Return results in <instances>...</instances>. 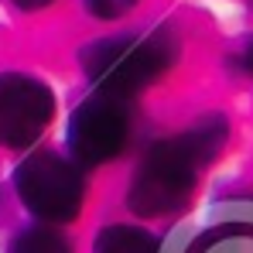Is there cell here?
<instances>
[{
	"label": "cell",
	"mask_w": 253,
	"mask_h": 253,
	"mask_svg": "<svg viewBox=\"0 0 253 253\" xmlns=\"http://www.w3.org/2000/svg\"><path fill=\"white\" fill-rule=\"evenodd\" d=\"M171 62H174V42L168 31L120 35L83 48V69L89 83L99 92H110L120 99L154 83Z\"/></svg>",
	"instance_id": "1"
},
{
	"label": "cell",
	"mask_w": 253,
	"mask_h": 253,
	"mask_svg": "<svg viewBox=\"0 0 253 253\" xmlns=\"http://www.w3.org/2000/svg\"><path fill=\"white\" fill-rule=\"evenodd\" d=\"M126 133H130V120L124 99L110 92H96L69 120V147L83 165H103L124 151Z\"/></svg>",
	"instance_id": "5"
},
{
	"label": "cell",
	"mask_w": 253,
	"mask_h": 253,
	"mask_svg": "<svg viewBox=\"0 0 253 253\" xmlns=\"http://www.w3.org/2000/svg\"><path fill=\"white\" fill-rule=\"evenodd\" d=\"M236 62H240V69H243L247 76H253V38L240 48V58H236Z\"/></svg>",
	"instance_id": "12"
},
{
	"label": "cell",
	"mask_w": 253,
	"mask_h": 253,
	"mask_svg": "<svg viewBox=\"0 0 253 253\" xmlns=\"http://www.w3.org/2000/svg\"><path fill=\"white\" fill-rule=\"evenodd\" d=\"M137 0H85V10L99 21H113V17H124L126 10H133Z\"/></svg>",
	"instance_id": "10"
},
{
	"label": "cell",
	"mask_w": 253,
	"mask_h": 253,
	"mask_svg": "<svg viewBox=\"0 0 253 253\" xmlns=\"http://www.w3.org/2000/svg\"><path fill=\"white\" fill-rule=\"evenodd\" d=\"M55 96L51 89L24 72H3L0 76V144L24 151L31 147L42 130L51 124Z\"/></svg>",
	"instance_id": "4"
},
{
	"label": "cell",
	"mask_w": 253,
	"mask_h": 253,
	"mask_svg": "<svg viewBox=\"0 0 253 253\" xmlns=\"http://www.w3.org/2000/svg\"><path fill=\"white\" fill-rule=\"evenodd\" d=\"M17 181V195L35 215H42L48 222H65L72 219L83 206L85 185L76 165H69L58 154H31L28 161H21V168L14 174Z\"/></svg>",
	"instance_id": "3"
},
{
	"label": "cell",
	"mask_w": 253,
	"mask_h": 253,
	"mask_svg": "<svg viewBox=\"0 0 253 253\" xmlns=\"http://www.w3.org/2000/svg\"><path fill=\"white\" fill-rule=\"evenodd\" d=\"M10 253H72V250H69V243L58 229L38 226V229H24L10 243Z\"/></svg>",
	"instance_id": "8"
},
{
	"label": "cell",
	"mask_w": 253,
	"mask_h": 253,
	"mask_svg": "<svg viewBox=\"0 0 253 253\" xmlns=\"http://www.w3.org/2000/svg\"><path fill=\"white\" fill-rule=\"evenodd\" d=\"M226 140V120L222 117H206L199 124H192L181 133V144L188 147V154L195 158V165H206L215 158V151Z\"/></svg>",
	"instance_id": "6"
},
{
	"label": "cell",
	"mask_w": 253,
	"mask_h": 253,
	"mask_svg": "<svg viewBox=\"0 0 253 253\" xmlns=\"http://www.w3.org/2000/svg\"><path fill=\"white\" fill-rule=\"evenodd\" d=\"M21 10H42V7H48L51 0H14Z\"/></svg>",
	"instance_id": "13"
},
{
	"label": "cell",
	"mask_w": 253,
	"mask_h": 253,
	"mask_svg": "<svg viewBox=\"0 0 253 253\" xmlns=\"http://www.w3.org/2000/svg\"><path fill=\"white\" fill-rule=\"evenodd\" d=\"M195 171L199 165L181 144V137L151 147L130 181V192H126L130 209L137 215H165L181 209L195 188Z\"/></svg>",
	"instance_id": "2"
},
{
	"label": "cell",
	"mask_w": 253,
	"mask_h": 253,
	"mask_svg": "<svg viewBox=\"0 0 253 253\" xmlns=\"http://www.w3.org/2000/svg\"><path fill=\"white\" fill-rule=\"evenodd\" d=\"M161 247L154 243V236H147L137 226H113L103 229L96 240V253H158Z\"/></svg>",
	"instance_id": "7"
},
{
	"label": "cell",
	"mask_w": 253,
	"mask_h": 253,
	"mask_svg": "<svg viewBox=\"0 0 253 253\" xmlns=\"http://www.w3.org/2000/svg\"><path fill=\"white\" fill-rule=\"evenodd\" d=\"M202 253H253V229L236 236H215Z\"/></svg>",
	"instance_id": "9"
},
{
	"label": "cell",
	"mask_w": 253,
	"mask_h": 253,
	"mask_svg": "<svg viewBox=\"0 0 253 253\" xmlns=\"http://www.w3.org/2000/svg\"><path fill=\"white\" fill-rule=\"evenodd\" d=\"M226 219H236V222H247V226H253V206H226V212H222Z\"/></svg>",
	"instance_id": "11"
}]
</instances>
